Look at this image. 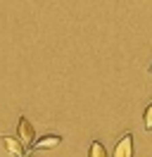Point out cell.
I'll use <instances>...</instances> for the list:
<instances>
[{"mask_svg": "<svg viewBox=\"0 0 152 157\" xmlns=\"http://www.w3.org/2000/svg\"><path fill=\"white\" fill-rule=\"evenodd\" d=\"M17 136L21 138V143H24L26 147H31L33 143H36V128H33V124H31L26 117H19V121H17Z\"/></svg>", "mask_w": 152, "mask_h": 157, "instance_id": "6da1fadb", "label": "cell"}, {"mask_svg": "<svg viewBox=\"0 0 152 157\" xmlns=\"http://www.w3.org/2000/svg\"><path fill=\"white\" fill-rule=\"evenodd\" d=\"M88 157H112V155L104 150V145L100 143V140H93L90 147H88Z\"/></svg>", "mask_w": 152, "mask_h": 157, "instance_id": "5b68a950", "label": "cell"}, {"mask_svg": "<svg viewBox=\"0 0 152 157\" xmlns=\"http://www.w3.org/2000/svg\"><path fill=\"white\" fill-rule=\"evenodd\" d=\"M133 152H135V147H133V133H124L116 140V145H114L112 157H133Z\"/></svg>", "mask_w": 152, "mask_h": 157, "instance_id": "7a4b0ae2", "label": "cell"}, {"mask_svg": "<svg viewBox=\"0 0 152 157\" xmlns=\"http://www.w3.org/2000/svg\"><path fill=\"white\" fill-rule=\"evenodd\" d=\"M0 140H2L5 150H7L12 157H24V155H26V145L21 143V138H19V136H0Z\"/></svg>", "mask_w": 152, "mask_h": 157, "instance_id": "3957f363", "label": "cell"}, {"mask_svg": "<svg viewBox=\"0 0 152 157\" xmlns=\"http://www.w3.org/2000/svg\"><path fill=\"white\" fill-rule=\"evenodd\" d=\"M150 71H152V64H150Z\"/></svg>", "mask_w": 152, "mask_h": 157, "instance_id": "52a82bcc", "label": "cell"}, {"mask_svg": "<svg viewBox=\"0 0 152 157\" xmlns=\"http://www.w3.org/2000/svg\"><path fill=\"white\" fill-rule=\"evenodd\" d=\"M142 124H145V128L147 131H152V102L145 107V114H142Z\"/></svg>", "mask_w": 152, "mask_h": 157, "instance_id": "8992f818", "label": "cell"}, {"mask_svg": "<svg viewBox=\"0 0 152 157\" xmlns=\"http://www.w3.org/2000/svg\"><path fill=\"white\" fill-rule=\"evenodd\" d=\"M59 143H62V136H59V133H45V136L36 138L33 147H36V150H50V147H57Z\"/></svg>", "mask_w": 152, "mask_h": 157, "instance_id": "277c9868", "label": "cell"}]
</instances>
